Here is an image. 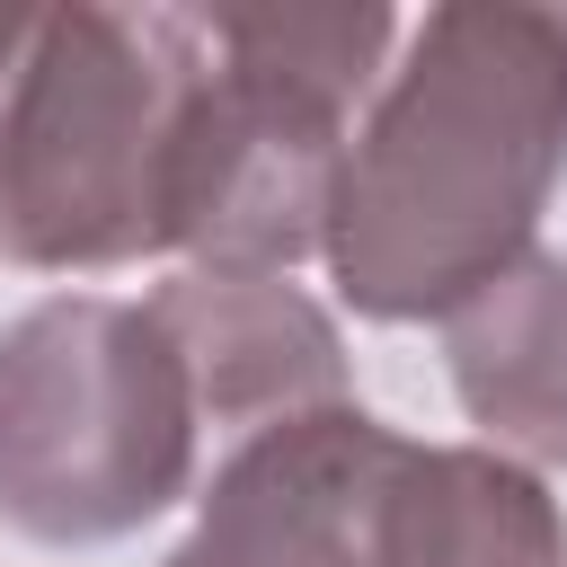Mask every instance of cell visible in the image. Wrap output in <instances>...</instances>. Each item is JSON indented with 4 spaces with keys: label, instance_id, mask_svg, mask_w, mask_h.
<instances>
[{
    "label": "cell",
    "instance_id": "cell-2",
    "mask_svg": "<svg viewBox=\"0 0 567 567\" xmlns=\"http://www.w3.org/2000/svg\"><path fill=\"white\" fill-rule=\"evenodd\" d=\"M204 62V9H35L0 97V257L35 275L168 257Z\"/></svg>",
    "mask_w": 567,
    "mask_h": 567
},
{
    "label": "cell",
    "instance_id": "cell-8",
    "mask_svg": "<svg viewBox=\"0 0 567 567\" xmlns=\"http://www.w3.org/2000/svg\"><path fill=\"white\" fill-rule=\"evenodd\" d=\"M381 567H567V505L540 470L487 452V443H408L381 523Z\"/></svg>",
    "mask_w": 567,
    "mask_h": 567
},
{
    "label": "cell",
    "instance_id": "cell-1",
    "mask_svg": "<svg viewBox=\"0 0 567 567\" xmlns=\"http://www.w3.org/2000/svg\"><path fill=\"white\" fill-rule=\"evenodd\" d=\"M567 177V9L443 0L372 89L337 204L328 275L354 319H452L514 257Z\"/></svg>",
    "mask_w": 567,
    "mask_h": 567
},
{
    "label": "cell",
    "instance_id": "cell-9",
    "mask_svg": "<svg viewBox=\"0 0 567 567\" xmlns=\"http://www.w3.org/2000/svg\"><path fill=\"white\" fill-rule=\"evenodd\" d=\"M27 35H35V18H27V9H0V80L18 71V53H27Z\"/></svg>",
    "mask_w": 567,
    "mask_h": 567
},
{
    "label": "cell",
    "instance_id": "cell-6",
    "mask_svg": "<svg viewBox=\"0 0 567 567\" xmlns=\"http://www.w3.org/2000/svg\"><path fill=\"white\" fill-rule=\"evenodd\" d=\"M151 319L168 328L195 416L213 434H266L284 416L346 399V337L292 275H213L186 266L151 292Z\"/></svg>",
    "mask_w": 567,
    "mask_h": 567
},
{
    "label": "cell",
    "instance_id": "cell-3",
    "mask_svg": "<svg viewBox=\"0 0 567 567\" xmlns=\"http://www.w3.org/2000/svg\"><path fill=\"white\" fill-rule=\"evenodd\" d=\"M213 62L177 151V257L213 275H292L328 248V204L399 18L354 9H204Z\"/></svg>",
    "mask_w": 567,
    "mask_h": 567
},
{
    "label": "cell",
    "instance_id": "cell-5",
    "mask_svg": "<svg viewBox=\"0 0 567 567\" xmlns=\"http://www.w3.org/2000/svg\"><path fill=\"white\" fill-rule=\"evenodd\" d=\"M399 452L408 434H390L354 399L284 416L230 443V461L195 496V532L159 567H381L372 523Z\"/></svg>",
    "mask_w": 567,
    "mask_h": 567
},
{
    "label": "cell",
    "instance_id": "cell-7",
    "mask_svg": "<svg viewBox=\"0 0 567 567\" xmlns=\"http://www.w3.org/2000/svg\"><path fill=\"white\" fill-rule=\"evenodd\" d=\"M443 372L487 452L567 470V257L532 248L443 319Z\"/></svg>",
    "mask_w": 567,
    "mask_h": 567
},
{
    "label": "cell",
    "instance_id": "cell-4",
    "mask_svg": "<svg viewBox=\"0 0 567 567\" xmlns=\"http://www.w3.org/2000/svg\"><path fill=\"white\" fill-rule=\"evenodd\" d=\"M195 390L151 301L53 292L0 328V523L97 549L195 487Z\"/></svg>",
    "mask_w": 567,
    "mask_h": 567
}]
</instances>
